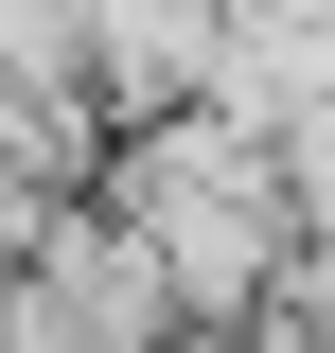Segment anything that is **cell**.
I'll list each match as a JSON object with an SVG mask.
<instances>
[{"label": "cell", "mask_w": 335, "mask_h": 353, "mask_svg": "<svg viewBox=\"0 0 335 353\" xmlns=\"http://www.w3.org/2000/svg\"><path fill=\"white\" fill-rule=\"evenodd\" d=\"M106 212L159 248V283H176L194 336H247V318L300 283V248H318L300 159L247 124V106H176V124H141L124 159H106Z\"/></svg>", "instance_id": "obj_1"}]
</instances>
